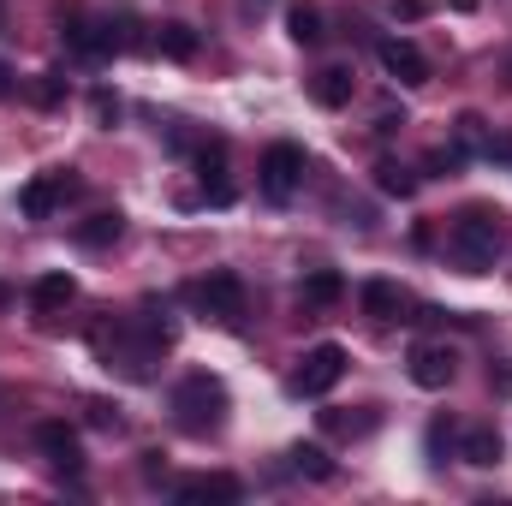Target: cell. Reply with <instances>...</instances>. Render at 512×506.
Returning <instances> with one entry per match:
<instances>
[{"label":"cell","mask_w":512,"mask_h":506,"mask_svg":"<svg viewBox=\"0 0 512 506\" xmlns=\"http://www.w3.org/2000/svg\"><path fill=\"white\" fill-rule=\"evenodd\" d=\"M90 346L108 370H120L126 381H149L161 352H167V322H96Z\"/></svg>","instance_id":"6da1fadb"},{"label":"cell","mask_w":512,"mask_h":506,"mask_svg":"<svg viewBox=\"0 0 512 506\" xmlns=\"http://www.w3.org/2000/svg\"><path fill=\"white\" fill-rule=\"evenodd\" d=\"M6 96H12V72L0 66V102H6Z\"/></svg>","instance_id":"f1b7e54d"},{"label":"cell","mask_w":512,"mask_h":506,"mask_svg":"<svg viewBox=\"0 0 512 506\" xmlns=\"http://www.w3.org/2000/svg\"><path fill=\"white\" fill-rule=\"evenodd\" d=\"M376 185H382L387 197H411V191H417L411 167H399V161H382V167H376Z\"/></svg>","instance_id":"603a6c76"},{"label":"cell","mask_w":512,"mask_h":506,"mask_svg":"<svg viewBox=\"0 0 512 506\" xmlns=\"http://www.w3.org/2000/svg\"><path fill=\"white\" fill-rule=\"evenodd\" d=\"M393 18H423V0H393Z\"/></svg>","instance_id":"4316f807"},{"label":"cell","mask_w":512,"mask_h":506,"mask_svg":"<svg viewBox=\"0 0 512 506\" xmlns=\"http://www.w3.org/2000/svg\"><path fill=\"white\" fill-rule=\"evenodd\" d=\"M453 370H459V358H453L447 346H417V352H411V381H417V387H447Z\"/></svg>","instance_id":"8fae6325"},{"label":"cell","mask_w":512,"mask_h":506,"mask_svg":"<svg viewBox=\"0 0 512 506\" xmlns=\"http://www.w3.org/2000/svg\"><path fill=\"white\" fill-rule=\"evenodd\" d=\"M84 411H90V423H96V429H114V423H120V417H114V405H102V399H90Z\"/></svg>","instance_id":"d4e9b609"},{"label":"cell","mask_w":512,"mask_h":506,"mask_svg":"<svg viewBox=\"0 0 512 506\" xmlns=\"http://www.w3.org/2000/svg\"><path fill=\"white\" fill-rule=\"evenodd\" d=\"M197 167H203V197H209V203H233V179H227V149H221V143H209V149L197 155Z\"/></svg>","instance_id":"4fadbf2b"},{"label":"cell","mask_w":512,"mask_h":506,"mask_svg":"<svg viewBox=\"0 0 512 506\" xmlns=\"http://www.w3.org/2000/svg\"><path fill=\"white\" fill-rule=\"evenodd\" d=\"M507 78H512V66H507Z\"/></svg>","instance_id":"1f68e13d"},{"label":"cell","mask_w":512,"mask_h":506,"mask_svg":"<svg viewBox=\"0 0 512 506\" xmlns=\"http://www.w3.org/2000/svg\"><path fill=\"white\" fill-rule=\"evenodd\" d=\"M447 251H453V262H459L465 274L495 268V251H501V215H495V209H465V215L453 221V233H447Z\"/></svg>","instance_id":"3957f363"},{"label":"cell","mask_w":512,"mask_h":506,"mask_svg":"<svg viewBox=\"0 0 512 506\" xmlns=\"http://www.w3.org/2000/svg\"><path fill=\"white\" fill-rule=\"evenodd\" d=\"M376 54H382V72H387V78H399L405 90L429 84V60H423V48H417V42H405V36H387Z\"/></svg>","instance_id":"30bf717a"},{"label":"cell","mask_w":512,"mask_h":506,"mask_svg":"<svg viewBox=\"0 0 512 506\" xmlns=\"http://www.w3.org/2000/svg\"><path fill=\"white\" fill-rule=\"evenodd\" d=\"M0 30H6V0H0Z\"/></svg>","instance_id":"f546056e"},{"label":"cell","mask_w":512,"mask_h":506,"mask_svg":"<svg viewBox=\"0 0 512 506\" xmlns=\"http://www.w3.org/2000/svg\"><path fill=\"white\" fill-rule=\"evenodd\" d=\"M191 304H197L203 316H215V322H239V316H245V280L227 274V268H215V274H203V280L191 286Z\"/></svg>","instance_id":"277c9868"},{"label":"cell","mask_w":512,"mask_h":506,"mask_svg":"<svg viewBox=\"0 0 512 506\" xmlns=\"http://www.w3.org/2000/svg\"><path fill=\"white\" fill-rule=\"evenodd\" d=\"M36 102H42V108H60V78H54V72L36 84Z\"/></svg>","instance_id":"cb8c5ba5"},{"label":"cell","mask_w":512,"mask_h":506,"mask_svg":"<svg viewBox=\"0 0 512 506\" xmlns=\"http://www.w3.org/2000/svg\"><path fill=\"white\" fill-rule=\"evenodd\" d=\"M179 501L197 506V501H239V483L233 477H185L179 483Z\"/></svg>","instance_id":"2e32d148"},{"label":"cell","mask_w":512,"mask_h":506,"mask_svg":"<svg viewBox=\"0 0 512 506\" xmlns=\"http://www.w3.org/2000/svg\"><path fill=\"white\" fill-rule=\"evenodd\" d=\"M304 298H310V304H340V298H346V280H340L334 268H310V274H304Z\"/></svg>","instance_id":"44dd1931"},{"label":"cell","mask_w":512,"mask_h":506,"mask_svg":"<svg viewBox=\"0 0 512 506\" xmlns=\"http://www.w3.org/2000/svg\"><path fill=\"white\" fill-rule=\"evenodd\" d=\"M298 185H304V149H298V143H274V149L262 155V197L286 203Z\"/></svg>","instance_id":"5b68a950"},{"label":"cell","mask_w":512,"mask_h":506,"mask_svg":"<svg viewBox=\"0 0 512 506\" xmlns=\"http://www.w3.org/2000/svg\"><path fill=\"white\" fill-rule=\"evenodd\" d=\"M72 191H78V179H72L66 167H54V173H36V179L18 191V209H24L30 221H48V215H54V209H60Z\"/></svg>","instance_id":"52a82bcc"},{"label":"cell","mask_w":512,"mask_h":506,"mask_svg":"<svg viewBox=\"0 0 512 506\" xmlns=\"http://www.w3.org/2000/svg\"><path fill=\"white\" fill-rule=\"evenodd\" d=\"M54 24H60V42H66L78 60H108V54H114V42H108V24H90L78 6L54 12Z\"/></svg>","instance_id":"8992f818"},{"label":"cell","mask_w":512,"mask_h":506,"mask_svg":"<svg viewBox=\"0 0 512 506\" xmlns=\"http://www.w3.org/2000/svg\"><path fill=\"white\" fill-rule=\"evenodd\" d=\"M346 376V352L340 346H316V352H304V364H298V376H292V393H328L334 381Z\"/></svg>","instance_id":"9c48e42d"},{"label":"cell","mask_w":512,"mask_h":506,"mask_svg":"<svg viewBox=\"0 0 512 506\" xmlns=\"http://www.w3.org/2000/svg\"><path fill=\"white\" fill-rule=\"evenodd\" d=\"M405 126V114H393V108H382V114H376V131H399Z\"/></svg>","instance_id":"83f0119b"},{"label":"cell","mask_w":512,"mask_h":506,"mask_svg":"<svg viewBox=\"0 0 512 506\" xmlns=\"http://www.w3.org/2000/svg\"><path fill=\"white\" fill-rule=\"evenodd\" d=\"M96 120H120V102H114V96H108V90H102V96H96Z\"/></svg>","instance_id":"484cf974"},{"label":"cell","mask_w":512,"mask_h":506,"mask_svg":"<svg viewBox=\"0 0 512 506\" xmlns=\"http://www.w3.org/2000/svg\"><path fill=\"white\" fill-rule=\"evenodd\" d=\"M72 298H78V280H72V274H42V280H36V292H30L36 316H54V310H66Z\"/></svg>","instance_id":"5bb4252c"},{"label":"cell","mask_w":512,"mask_h":506,"mask_svg":"<svg viewBox=\"0 0 512 506\" xmlns=\"http://www.w3.org/2000/svg\"><path fill=\"white\" fill-rule=\"evenodd\" d=\"M459 453H465V465H477V471H489V465H501V435H495L489 423H477V429H465V441H459Z\"/></svg>","instance_id":"9a60e30c"},{"label":"cell","mask_w":512,"mask_h":506,"mask_svg":"<svg viewBox=\"0 0 512 506\" xmlns=\"http://www.w3.org/2000/svg\"><path fill=\"white\" fill-rule=\"evenodd\" d=\"M286 30H292V42H298V48H316V42L328 36V30H322V12H316V6H304V0L286 12Z\"/></svg>","instance_id":"ffe728a7"},{"label":"cell","mask_w":512,"mask_h":506,"mask_svg":"<svg viewBox=\"0 0 512 506\" xmlns=\"http://www.w3.org/2000/svg\"><path fill=\"white\" fill-rule=\"evenodd\" d=\"M352 90H358L352 66H322V72L310 78V96H316L322 108H346V102H352Z\"/></svg>","instance_id":"7c38bea8"},{"label":"cell","mask_w":512,"mask_h":506,"mask_svg":"<svg viewBox=\"0 0 512 506\" xmlns=\"http://www.w3.org/2000/svg\"><path fill=\"white\" fill-rule=\"evenodd\" d=\"M227 381L209 376V370H191V376L173 387V417H179V429L185 435H215L221 423H227Z\"/></svg>","instance_id":"7a4b0ae2"},{"label":"cell","mask_w":512,"mask_h":506,"mask_svg":"<svg viewBox=\"0 0 512 506\" xmlns=\"http://www.w3.org/2000/svg\"><path fill=\"white\" fill-rule=\"evenodd\" d=\"M364 310H370L376 322H399L405 292H399V286H387V280H370V286H364Z\"/></svg>","instance_id":"d6986e66"},{"label":"cell","mask_w":512,"mask_h":506,"mask_svg":"<svg viewBox=\"0 0 512 506\" xmlns=\"http://www.w3.org/2000/svg\"><path fill=\"white\" fill-rule=\"evenodd\" d=\"M6 298H12V292H6V286H0V304H6Z\"/></svg>","instance_id":"4dcf8cb0"},{"label":"cell","mask_w":512,"mask_h":506,"mask_svg":"<svg viewBox=\"0 0 512 506\" xmlns=\"http://www.w3.org/2000/svg\"><path fill=\"white\" fill-rule=\"evenodd\" d=\"M120 227H126V215H120V209H102V215H90V221L78 227V245L102 251V245H114V239H120Z\"/></svg>","instance_id":"ac0fdd59"},{"label":"cell","mask_w":512,"mask_h":506,"mask_svg":"<svg viewBox=\"0 0 512 506\" xmlns=\"http://www.w3.org/2000/svg\"><path fill=\"white\" fill-rule=\"evenodd\" d=\"M286 459H292V471H298V477H310V483H328V477H334V459H328L322 447H292Z\"/></svg>","instance_id":"7402d4cb"},{"label":"cell","mask_w":512,"mask_h":506,"mask_svg":"<svg viewBox=\"0 0 512 506\" xmlns=\"http://www.w3.org/2000/svg\"><path fill=\"white\" fill-rule=\"evenodd\" d=\"M36 447H42V459L60 471V477H78L84 471V441L54 417V423H36Z\"/></svg>","instance_id":"ba28073f"},{"label":"cell","mask_w":512,"mask_h":506,"mask_svg":"<svg viewBox=\"0 0 512 506\" xmlns=\"http://www.w3.org/2000/svg\"><path fill=\"white\" fill-rule=\"evenodd\" d=\"M155 54H167V60H197V30H191V24H161V30H155Z\"/></svg>","instance_id":"e0dca14e"}]
</instances>
